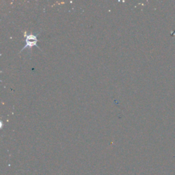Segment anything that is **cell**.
<instances>
[{
	"instance_id": "cell-1",
	"label": "cell",
	"mask_w": 175,
	"mask_h": 175,
	"mask_svg": "<svg viewBox=\"0 0 175 175\" xmlns=\"http://www.w3.org/2000/svg\"><path fill=\"white\" fill-rule=\"evenodd\" d=\"M24 36L25 37V45L22 48L20 51V52H22L23 51H24L25 49H30L31 50V48L32 47L34 46H36L38 48L41 50V49L40 48L39 46L37 45L38 43V38H37V34H28L26 32H25L24 33Z\"/></svg>"
}]
</instances>
